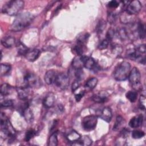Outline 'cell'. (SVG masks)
Returning a JSON list of instances; mask_svg holds the SVG:
<instances>
[{
    "label": "cell",
    "instance_id": "14",
    "mask_svg": "<svg viewBox=\"0 0 146 146\" xmlns=\"http://www.w3.org/2000/svg\"><path fill=\"white\" fill-rule=\"evenodd\" d=\"M143 121V116L142 115H138L133 117L129 121V125L133 128L140 127Z\"/></svg>",
    "mask_w": 146,
    "mask_h": 146
},
{
    "label": "cell",
    "instance_id": "8",
    "mask_svg": "<svg viewBox=\"0 0 146 146\" xmlns=\"http://www.w3.org/2000/svg\"><path fill=\"white\" fill-rule=\"evenodd\" d=\"M26 86L29 87H36L40 86V81L39 78L34 73L27 72L24 76Z\"/></svg>",
    "mask_w": 146,
    "mask_h": 146
},
{
    "label": "cell",
    "instance_id": "37",
    "mask_svg": "<svg viewBox=\"0 0 146 146\" xmlns=\"http://www.w3.org/2000/svg\"><path fill=\"white\" fill-rule=\"evenodd\" d=\"M36 134L35 131L34 129H29L28 130L25 135V140L26 141H29Z\"/></svg>",
    "mask_w": 146,
    "mask_h": 146
},
{
    "label": "cell",
    "instance_id": "1",
    "mask_svg": "<svg viewBox=\"0 0 146 146\" xmlns=\"http://www.w3.org/2000/svg\"><path fill=\"white\" fill-rule=\"evenodd\" d=\"M34 19L33 15L28 12H25L18 14L10 27V30L13 31H19L27 26L32 22Z\"/></svg>",
    "mask_w": 146,
    "mask_h": 146
},
{
    "label": "cell",
    "instance_id": "6",
    "mask_svg": "<svg viewBox=\"0 0 146 146\" xmlns=\"http://www.w3.org/2000/svg\"><path fill=\"white\" fill-rule=\"evenodd\" d=\"M97 116L88 115L84 117L82 120V126L86 131H91L95 129L97 124Z\"/></svg>",
    "mask_w": 146,
    "mask_h": 146
},
{
    "label": "cell",
    "instance_id": "2",
    "mask_svg": "<svg viewBox=\"0 0 146 146\" xmlns=\"http://www.w3.org/2000/svg\"><path fill=\"white\" fill-rule=\"evenodd\" d=\"M24 6V2L22 0H12L3 5L2 12L10 16L19 14Z\"/></svg>",
    "mask_w": 146,
    "mask_h": 146
},
{
    "label": "cell",
    "instance_id": "33",
    "mask_svg": "<svg viewBox=\"0 0 146 146\" xmlns=\"http://www.w3.org/2000/svg\"><path fill=\"white\" fill-rule=\"evenodd\" d=\"M84 44L77 43V44L74 47V51L77 54L78 56L83 55L84 52Z\"/></svg>",
    "mask_w": 146,
    "mask_h": 146
},
{
    "label": "cell",
    "instance_id": "21",
    "mask_svg": "<svg viewBox=\"0 0 146 146\" xmlns=\"http://www.w3.org/2000/svg\"><path fill=\"white\" fill-rule=\"evenodd\" d=\"M12 91V87L7 83H3L1 86L0 92L1 96H6L11 94Z\"/></svg>",
    "mask_w": 146,
    "mask_h": 146
},
{
    "label": "cell",
    "instance_id": "29",
    "mask_svg": "<svg viewBox=\"0 0 146 146\" xmlns=\"http://www.w3.org/2000/svg\"><path fill=\"white\" fill-rule=\"evenodd\" d=\"M92 140L88 136H84L83 137H81L79 140L76 143H78L79 145L87 146L90 145L92 144Z\"/></svg>",
    "mask_w": 146,
    "mask_h": 146
},
{
    "label": "cell",
    "instance_id": "25",
    "mask_svg": "<svg viewBox=\"0 0 146 146\" xmlns=\"http://www.w3.org/2000/svg\"><path fill=\"white\" fill-rule=\"evenodd\" d=\"M137 31L139 36L140 39H144L145 36V25L141 22H139L137 24Z\"/></svg>",
    "mask_w": 146,
    "mask_h": 146
},
{
    "label": "cell",
    "instance_id": "45",
    "mask_svg": "<svg viewBox=\"0 0 146 146\" xmlns=\"http://www.w3.org/2000/svg\"><path fill=\"white\" fill-rule=\"evenodd\" d=\"M63 107L61 105V104H58V106H57V110L56 111H58V113H60V112H62L63 111Z\"/></svg>",
    "mask_w": 146,
    "mask_h": 146
},
{
    "label": "cell",
    "instance_id": "40",
    "mask_svg": "<svg viewBox=\"0 0 146 146\" xmlns=\"http://www.w3.org/2000/svg\"><path fill=\"white\" fill-rule=\"evenodd\" d=\"M145 96L144 95H141L139 99V107L140 109L144 110L145 108Z\"/></svg>",
    "mask_w": 146,
    "mask_h": 146
},
{
    "label": "cell",
    "instance_id": "34",
    "mask_svg": "<svg viewBox=\"0 0 146 146\" xmlns=\"http://www.w3.org/2000/svg\"><path fill=\"white\" fill-rule=\"evenodd\" d=\"M88 37H89V34L88 33L82 34L81 35H80L78 37L77 43L82 44H84L85 43L87 42Z\"/></svg>",
    "mask_w": 146,
    "mask_h": 146
},
{
    "label": "cell",
    "instance_id": "42",
    "mask_svg": "<svg viewBox=\"0 0 146 146\" xmlns=\"http://www.w3.org/2000/svg\"><path fill=\"white\" fill-rule=\"evenodd\" d=\"M115 31H114V30L113 29H110L108 30V31H107V35H106V39H108L110 42L111 40H112V39L113 38L114 35L115 34Z\"/></svg>",
    "mask_w": 146,
    "mask_h": 146
},
{
    "label": "cell",
    "instance_id": "11",
    "mask_svg": "<svg viewBox=\"0 0 146 146\" xmlns=\"http://www.w3.org/2000/svg\"><path fill=\"white\" fill-rule=\"evenodd\" d=\"M98 115L102 119L106 122H110L112 117V113L111 110L109 107H104L99 111Z\"/></svg>",
    "mask_w": 146,
    "mask_h": 146
},
{
    "label": "cell",
    "instance_id": "24",
    "mask_svg": "<svg viewBox=\"0 0 146 146\" xmlns=\"http://www.w3.org/2000/svg\"><path fill=\"white\" fill-rule=\"evenodd\" d=\"M16 46L18 50V54L19 55H25L27 52L29 51V48L20 41H18L16 43Z\"/></svg>",
    "mask_w": 146,
    "mask_h": 146
},
{
    "label": "cell",
    "instance_id": "20",
    "mask_svg": "<svg viewBox=\"0 0 146 146\" xmlns=\"http://www.w3.org/2000/svg\"><path fill=\"white\" fill-rule=\"evenodd\" d=\"M22 115L24 117L25 120L28 123L33 122L34 120V115L31 110L29 106L27 107L23 111Z\"/></svg>",
    "mask_w": 146,
    "mask_h": 146
},
{
    "label": "cell",
    "instance_id": "36",
    "mask_svg": "<svg viewBox=\"0 0 146 146\" xmlns=\"http://www.w3.org/2000/svg\"><path fill=\"white\" fill-rule=\"evenodd\" d=\"M145 135L144 132L140 130H134L132 132V137L133 139H140Z\"/></svg>",
    "mask_w": 146,
    "mask_h": 146
},
{
    "label": "cell",
    "instance_id": "39",
    "mask_svg": "<svg viewBox=\"0 0 146 146\" xmlns=\"http://www.w3.org/2000/svg\"><path fill=\"white\" fill-rule=\"evenodd\" d=\"M14 104L13 100L11 99H5L4 100H2L1 102V107H9L13 106Z\"/></svg>",
    "mask_w": 146,
    "mask_h": 146
},
{
    "label": "cell",
    "instance_id": "17",
    "mask_svg": "<svg viewBox=\"0 0 146 146\" xmlns=\"http://www.w3.org/2000/svg\"><path fill=\"white\" fill-rule=\"evenodd\" d=\"M1 43L6 48H10L16 44L15 38L11 36L3 37L1 39Z\"/></svg>",
    "mask_w": 146,
    "mask_h": 146
},
{
    "label": "cell",
    "instance_id": "22",
    "mask_svg": "<svg viewBox=\"0 0 146 146\" xmlns=\"http://www.w3.org/2000/svg\"><path fill=\"white\" fill-rule=\"evenodd\" d=\"M116 34L118 36V38L122 40L127 39L129 37V34L128 31H127V30L124 27L119 29L116 31Z\"/></svg>",
    "mask_w": 146,
    "mask_h": 146
},
{
    "label": "cell",
    "instance_id": "41",
    "mask_svg": "<svg viewBox=\"0 0 146 146\" xmlns=\"http://www.w3.org/2000/svg\"><path fill=\"white\" fill-rule=\"evenodd\" d=\"M119 2L117 1H111L108 3V7L110 9H116L119 6Z\"/></svg>",
    "mask_w": 146,
    "mask_h": 146
},
{
    "label": "cell",
    "instance_id": "26",
    "mask_svg": "<svg viewBox=\"0 0 146 146\" xmlns=\"http://www.w3.org/2000/svg\"><path fill=\"white\" fill-rule=\"evenodd\" d=\"M58 132H53L50 136L48 139V145L49 146H56L58 145Z\"/></svg>",
    "mask_w": 146,
    "mask_h": 146
},
{
    "label": "cell",
    "instance_id": "32",
    "mask_svg": "<svg viewBox=\"0 0 146 146\" xmlns=\"http://www.w3.org/2000/svg\"><path fill=\"white\" fill-rule=\"evenodd\" d=\"M117 19V14L116 13L113 12V11H110L108 13L107 15V21L108 22L111 23H115Z\"/></svg>",
    "mask_w": 146,
    "mask_h": 146
},
{
    "label": "cell",
    "instance_id": "4",
    "mask_svg": "<svg viewBox=\"0 0 146 146\" xmlns=\"http://www.w3.org/2000/svg\"><path fill=\"white\" fill-rule=\"evenodd\" d=\"M131 71V64L129 62L124 61L119 63L113 71V78L117 81L125 80Z\"/></svg>",
    "mask_w": 146,
    "mask_h": 146
},
{
    "label": "cell",
    "instance_id": "15",
    "mask_svg": "<svg viewBox=\"0 0 146 146\" xmlns=\"http://www.w3.org/2000/svg\"><path fill=\"white\" fill-rule=\"evenodd\" d=\"M55 101V97L52 93L48 94L43 100V104L46 108H51L54 106Z\"/></svg>",
    "mask_w": 146,
    "mask_h": 146
},
{
    "label": "cell",
    "instance_id": "13",
    "mask_svg": "<svg viewBox=\"0 0 146 146\" xmlns=\"http://www.w3.org/2000/svg\"><path fill=\"white\" fill-rule=\"evenodd\" d=\"M56 76H57V74L56 73V71L55 70H48L44 75V81L48 85L51 84L55 82Z\"/></svg>",
    "mask_w": 146,
    "mask_h": 146
},
{
    "label": "cell",
    "instance_id": "27",
    "mask_svg": "<svg viewBox=\"0 0 146 146\" xmlns=\"http://www.w3.org/2000/svg\"><path fill=\"white\" fill-rule=\"evenodd\" d=\"M11 67L7 63L1 64V76H5L7 75L11 70Z\"/></svg>",
    "mask_w": 146,
    "mask_h": 146
},
{
    "label": "cell",
    "instance_id": "31",
    "mask_svg": "<svg viewBox=\"0 0 146 146\" xmlns=\"http://www.w3.org/2000/svg\"><path fill=\"white\" fill-rule=\"evenodd\" d=\"M123 121H124L123 118L121 116H117L116 117V121L113 127V130L117 131L120 128V127L123 125Z\"/></svg>",
    "mask_w": 146,
    "mask_h": 146
},
{
    "label": "cell",
    "instance_id": "16",
    "mask_svg": "<svg viewBox=\"0 0 146 146\" xmlns=\"http://www.w3.org/2000/svg\"><path fill=\"white\" fill-rule=\"evenodd\" d=\"M40 54V51L38 49L29 50L26 55H25L26 58L30 62H34L38 59Z\"/></svg>",
    "mask_w": 146,
    "mask_h": 146
},
{
    "label": "cell",
    "instance_id": "38",
    "mask_svg": "<svg viewBox=\"0 0 146 146\" xmlns=\"http://www.w3.org/2000/svg\"><path fill=\"white\" fill-rule=\"evenodd\" d=\"M110 41L107 39L106 38L102 40L100 43H99V44L98 45V48L100 49V50H104V49H106L108 47V44L110 43Z\"/></svg>",
    "mask_w": 146,
    "mask_h": 146
},
{
    "label": "cell",
    "instance_id": "44",
    "mask_svg": "<svg viewBox=\"0 0 146 146\" xmlns=\"http://www.w3.org/2000/svg\"><path fill=\"white\" fill-rule=\"evenodd\" d=\"M84 95V91H81L80 92L76 94L75 96V98L76 102H79L80 100V99L83 98Z\"/></svg>",
    "mask_w": 146,
    "mask_h": 146
},
{
    "label": "cell",
    "instance_id": "10",
    "mask_svg": "<svg viewBox=\"0 0 146 146\" xmlns=\"http://www.w3.org/2000/svg\"><path fill=\"white\" fill-rule=\"evenodd\" d=\"M80 58L83 64V67L88 70L95 69L96 67V63L92 58L84 55H81Z\"/></svg>",
    "mask_w": 146,
    "mask_h": 146
},
{
    "label": "cell",
    "instance_id": "3",
    "mask_svg": "<svg viewBox=\"0 0 146 146\" xmlns=\"http://www.w3.org/2000/svg\"><path fill=\"white\" fill-rule=\"evenodd\" d=\"M16 131L11 125L10 120L2 112L1 113V136L5 139H13Z\"/></svg>",
    "mask_w": 146,
    "mask_h": 146
},
{
    "label": "cell",
    "instance_id": "5",
    "mask_svg": "<svg viewBox=\"0 0 146 146\" xmlns=\"http://www.w3.org/2000/svg\"><path fill=\"white\" fill-rule=\"evenodd\" d=\"M128 80L131 87L136 91L140 90L142 88L141 84V74L136 67H133L129 72Z\"/></svg>",
    "mask_w": 146,
    "mask_h": 146
},
{
    "label": "cell",
    "instance_id": "18",
    "mask_svg": "<svg viewBox=\"0 0 146 146\" xmlns=\"http://www.w3.org/2000/svg\"><path fill=\"white\" fill-rule=\"evenodd\" d=\"M108 95L105 92H100L98 94H95L92 96V100L98 103H104L107 100Z\"/></svg>",
    "mask_w": 146,
    "mask_h": 146
},
{
    "label": "cell",
    "instance_id": "12",
    "mask_svg": "<svg viewBox=\"0 0 146 146\" xmlns=\"http://www.w3.org/2000/svg\"><path fill=\"white\" fill-rule=\"evenodd\" d=\"M29 87L25 86L22 87H18L17 91L18 98L21 100H26L30 94Z\"/></svg>",
    "mask_w": 146,
    "mask_h": 146
},
{
    "label": "cell",
    "instance_id": "30",
    "mask_svg": "<svg viewBox=\"0 0 146 146\" xmlns=\"http://www.w3.org/2000/svg\"><path fill=\"white\" fill-rule=\"evenodd\" d=\"M125 96L129 102L133 103L136 102L137 98V93L136 91H129L126 93Z\"/></svg>",
    "mask_w": 146,
    "mask_h": 146
},
{
    "label": "cell",
    "instance_id": "9",
    "mask_svg": "<svg viewBox=\"0 0 146 146\" xmlns=\"http://www.w3.org/2000/svg\"><path fill=\"white\" fill-rule=\"evenodd\" d=\"M142 7L141 4L139 1H131L125 9V12L130 15H135L140 12Z\"/></svg>",
    "mask_w": 146,
    "mask_h": 146
},
{
    "label": "cell",
    "instance_id": "28",
    "mask_svg": "<svg viewBox=\"0 0 146 146\" xmlns=\"http://www.w3.org/2000/svg\"><path fill=\"white\" fill-rule=\"evenodd\" d=\"M106 27V22L104 19H100L98 21L96 27V32L98 34H101L104 31Z\"/></svg>",
    "mask_w": 146,
    "mask_h": 146
},
{
    "label": "cell",
    "instance_id": "35",
    "mask_svg": "<svg viewBox=\"0 0 146 146\" xmlns=\"http://www.w3.org/2000/svg\"><path fill=\"white\" fill-rule=\"evenodd\" d=\"M75 72L74 74L76 78V80H81L84 78V72L82 70V68H75Z\"/></svg>",
    "mask_w": 146,
    "mask_h": 146
},
{
    "label": "cell",
    "instance_id": "43",
    "mask_svg": "<svg viewBox=\"0 0 146 146\" xmlns=\"http://www.w3.org/2000/svg\"><path fill=\"white\" fill-rule=\"evenodd\" d=\"M80 80H75L72 84V86H71V90H72V92H74L75 91H76L78 88H79V87H80Z\"/></svg>",
    "mask_w": 146,
    "mask_h": 146
},
{
    "label": "cell",
    "instance_id": "19",
    "mask_svg": "<svg viewBox=\"0 0 146 146\" xmlns=\"http://www.w3.org/2000/svg\"><path fill=\"white\" fill-rule=\"evenodd\" d=\"M66 137L68 141H69L70 142L76 143L79 140V139L81 137V136L76 131L72 130L67 134Z\"/></svg>",
    "mask_w": 146,
    "mask_h": 146
},
{
    "label": "cell",
    "instance_id": "7",
    "mask_svg": "<svg viewBox=\"0 0 146 146\" xmlns=\"http://www.w3.org/2000/svg\"><path fill=\"white\" fill-rule=\"evenodd\" d=\"M54 83L61 90H66L70 83V79L68 76L64 73H60L57 74Z\"/></svg>",
    "mask_w": 146,
    "mask_h": 146
},
{
    "label": "cell",
    "instance_id": "23",
    "mask_svg": "<svg viewBox=\"0 0 146 146\" xmlns=\"http://www.w3.org/2000/svg\"><path fill=\"white\" fill-rule=\"evenodd\" d=\"M98 82V80L96 78H95V77L91 78L86 81L84 86L87 88H88L90 90H92L97 85Z\"/></svg>",
    "mask_w": 146,
    "mask_h": 146
}]
</instances>
